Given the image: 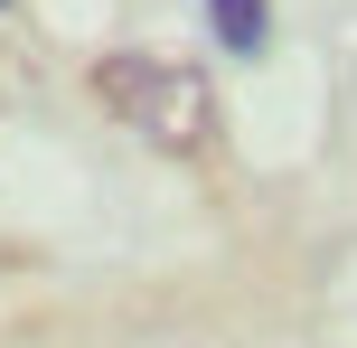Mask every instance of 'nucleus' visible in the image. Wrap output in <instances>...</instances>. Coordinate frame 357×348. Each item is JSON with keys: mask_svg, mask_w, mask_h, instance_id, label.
<instances>
[{"mask_svg": "<svg viewBox=\"0 0 357 348\" xmlns=\"http://www.w3.org/2000/svg\"><path fill=\"white\" fill-rule=\"evenodd\" d=\"M94 94H104L113 123H132L151 151H207L216 142V85L197 66H178V56H151V47H113L104 66H94Z\"/></svg>", "mask_w": 357, "mask_h": 348, "instance_id": "nucleus-1", "label": "nucleus"}, {"mask_svg": "<svg viewBox=\"0 0 357 348\" xmlns=\"http://www.w3.org/2000/svg\"><path fill=\"white\" fill-rule=\"evenodd\" d=\"M0 10H10V0H0Z\"/></svg>", "mask_w": 357, "mask_h": 348, "instance_id": "nucleus-3", "label": "nucleus"}, {"mask_svg": "<svg viewBox=\"0 0 357 348\" xmlns=\"http://www.w3.org/2000/svg\"><path fill=\"white\" fill-rule=\"evenodd\" d=\"M207 29L226 56H264L273 47V0H207Z\"/></svg>", "mask_w": 357, "mask_h": 348, "instance_id": "nucleus-2", "label": "nucleus"}]
</instances>
